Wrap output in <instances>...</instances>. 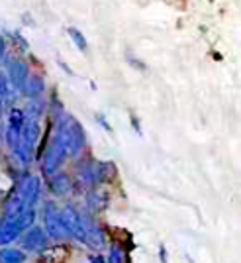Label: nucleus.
I'll return each instance as SVG.
<instances>
[{"instance_id": "1", "label": "nucleus", "mask_w": 241, "mask_h": 263, "mask_svg": "<svg viewBox=\"0 0 241 263\" xmlns=\"http://www.w3.org/2000/svg\"><path fill=\"white\" fill-rule=\"evenodd\" d=\"M59 216H61V222L65 226V230L69 236H73L75 240L83 241L85 243V238H87V232H85V224H83V218L77 212L75 206H65L63 210H59Z\"/></svg>"}, {"instance_id": "2", "label": "nucleus", "mask_w": 241, "mask_h": 263, "mask_svg": "<svg viewBox=\"0 0 241 263\" xmlns=\"http://www.w3.org/2000/svg\"><path fill=\"white\" fill-rule=\"evenodd\" d=\"M45 226H47V236H51L53 240L57 241H61V240H65L67 236V230H65V226H63V222H61V216H59V210L55 209V204L53 202H47L45 204Z\"/></svg>"}, {"instance_id": "3", "label": "nucleus", "mask_w": 241, "mask_h": 263, "mask_svg": "<svg viewBox=\"0 0 241 263\" xmlns=\"http://www.w3.org/2000/svg\"><path fill=\"white\" fill-rule=\"evenodd\" d=\"M47 232L39 226H30L22 236V248L26 252H42L47 248Z\"/></svg>"}, {"instance_id": "4", "label": "nucleus", "mask_w": 241, "mask_h": 263, "mask_svg": "<svg viewBox=\"0 0 241 263\" xmlns=\"http://www.w3.org/2000/svg\"><path fill=\"white\" fill-rule=\"evenodd\" d=\"M65 155H67L65 147H63V143L59 142V138H57V140L49 145L47 154H45V161H44L45 175H53L55 171H57V167H61L63 159H65Z\"/></svg>"}, {"instance_id": "5", "label": "nucleus", "mask_w": 241, "mask_h": 263, "mask_svg": "<svg viewBox=\"0 0 241 263\" xmlns=\"http://www.w3.org/2000/svg\"><path fill=\"white\" fill-rule=\"evenodd\" d=\"M39 179L37 177H28L22 183V189H20V198H22L24 206H32L33 202L39 198Z\"/></svg>"}, {"instance_id": "6", "label": "nucleus", "mask_w": 241, "mask_h": 263, "mask_svg": "<svg viewBox=\"0 0 241 263\" xmlns=\"http://www.w3.org/2000/svg\"><path fill=\"white\" fill-rule=\"evenodd\" d=\"M71 186H73V183H71L69 175H65V173H57V175H53L49 179V189L53 191L55 195H59V197L67 195L71 191Z\"/></svg>"}, {"instance_id": "7", "label": "nucleus", "mask_w": 241, "mask_h": 263, "mask_svg": "<svg viewBox=\"0 0 241 263\" xmlns=\"http://www.w3.org/2000/svg\"><path fill=\"white\" fill-rule=\"evenodd\" d=\"M20 234L22 232L18 230V228H14L8 222V218H4L0 222V246H6V243H12L14 240H18Z\"/></svg>"}, {"instance_id": "8", "label": "nucleus", "mask_w": 241, "mask_h": 263, "mask_svg": "<svg viewBox=\"0 0 241 263\" xmlns=\"http://www.w3.org/2000/svg\"><path fill=\"white\" fill-rule=\"evenodd\" d=\"M116 179V165L112 161H106V163H100L96 167V181L100 183H110Z\"/></svg>"}, {"instance_id": "9", "label": "nucleus", "mask_w": 241, "mask_h": 263, "mask_svg": "<svg viewBox=\"0 0 241 263\" xmlns=\"http://www.w3.org/2000/svg\"><path fill=\"white\" fill-rule=\"evenodd\" d=\"M26 259V253L14 248H6L0 252V263H22Z\"/></svg>"}, {"instance_id": "10", "label": "nucleus", "mask_w": 241, "mask_h": 263, "mask_svg": "<svg viewBox=\"0 0 241 263\" xmlns=\"http://www.w3.org/2000/svg\"><path fill=\"white\" fill-rule=\"evenodd\" d=\"M87 202H88V209L90 210H102L104 209V204H106V197L92 193V195H88Z\"/></svg>"}, {"instance_id": "11", "label": "nucleus", "mask_w": 241, "mask_h": 263, "mask_svg": "<svg viewBox=\"0 0 241 263\" xmlns=\"http://www.w3.org/2000/svg\"><path fill=\"white\" fill-rule=\"evenodd\" d=\"M126 261V253L122 250L120 246H112L110 248V257H108V263H124Z\"/></svg>"}, {"instance_id": "12", "label": "nucleus", "mask_w": 241, "mask_h": 263, "mask_svg": "<svg viewBox=\"0 0 241 263\" xmlns=\"http://www.w3.org/2000/svg\"><path fill=\"white\" fill-rule=\"evenodd\" d=\"M88 261L90 263H106L102 255H90V257H88Z\"/></svg>"}, {"instance_id": "13", "label": "nucleus", "mask_w": 241, "mask_h": 263, "mask_svg": "<svg viewBox=\"0 0 241 263\" xmlns=\"http://www.w3.org/2000/svg\"><path fill=\"white\" fill-rule=\"evenodd\" d=\"M159 255H161V263H167V250H165V246L159 248Z\"/></svg>"}, {"instance_id": "14", "label": "nucleus", "mask_w": 241, "mask_h": 263, "mask_svg": "<svg viewBox=\"0 0 241 263\" xmlns=\"http://www.w3.org/2000/svg\"><path fill=\"white\" fill-rule=\"evenodd\" d=\"M132 124H133V128H135V130L139 132V122L135 120V118H132Z\"/></svg>"}]
</instances>
